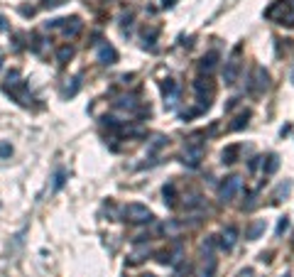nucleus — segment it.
I'll use <instances>...</instances> for the list:
<instances>
[{"mask_svg":"<svg viewBox=\"0 0 294 277\" xmlns=\"http://www.w3.org/2000/svg\"><path fill=\"white\" fill-rule=\"evenodd\" d=\"M290 231V216H282L280 221H277V228H275V236H285Z\"/></svg>","mask_w":294,"mask_h":277,"instance_id":"obj_20","label":"nucleus"},{"mask_svg":"<svg viewBox=\"0 0 294 277\" xmlns=\"http://www.w3.org/2000/svg\"><path fill=\"white\" fill-rule=\"evenodd\" d=\"M265 15L270 17V20H275L277 25H294V7L290 5V0H280V2H275L272 7H267L265 10Z\"/></svg>","mask_w":294,"mask_h":277,"instance_id":"obj_3","label":"nucleus"},{"mask_svg":"<svg viewBox=\"0 0 294 277\" xmlns=\"http://www.w3.org/2000/svg\"><path fill=\"white\" fill-rule=\"evenodd\" d=\"M98 62H101V64H115V62H118L115 47L108 44V42H101V44H98Z\"/></svg>","mask_w":294,"mask_h":277,"instance_id":"obj_12","label":"nucleus"},{"mask_svg":"<svg viewBox=\"0 0 294 277\" xmlns=\"http://www.w3.org/2000/svg\"><path fill=\"white\" fill-rule=\"evenodd\" d=\"M123 216H125V221H133V223H149L154 218L152 211L143 204H128L123 208Z\"/></svg>","mask_w":294,"mask_h":277,"instance_id":"obj_6","label":"nucleus"},{"mask_svg":"<svg viewBox=\"0 0 294 277\" xmlns=\"http://www.w3.org/2000/svg\"><path fill=\"white\" fill-rule=\"evenodd\" d=\"M270 86V74L262 69V67H255L253 69V79H250V93H262L265 88Z\"/></svg>","mask_w":294,"mask_h":277,"instance_id":"obj_8","label":"nucleus"},{"mask_svg":"<svg viewBox=\"0 0 294 277\" xmlns=\"http://www.w3.org/2000/svg\"><path fill=\"white\" fill-rule=\"evenodd\" d=\"M64 0H44V7H57V5H62Z\"/></svg>","mask_w":294,"mask_h":277,"instance_id":"obj_27","label":"nucleus"},{"mask_svg":"<svg viewBox=\"0 0 294 277\" xmlns=\"http://www.w3.org/2000/svg\"><path fill=\"white\" fill-rule=\"evenodd\" d=\"M282 277H290V273H285V275H282Z\"/></svg>","mask_w":294,"mask_h":277,"instance_id":"obj_31","label":"nucleus"},{"mask_svg":"<svg viewBox=\"0 0 294 277\" xmlns=\"http://www.w3.org/2000/svg\"><path fill=\"white\" fill-rule=\"evenodd\" d=\"M290 189H292V182H285V184H280V187L275 189V194H272V197H275V201H282L280 197H282V194H290Z\"/></svg>","mask_w":294,"mask_h":277,"instance_id":"obj_23","label":"nucleus"},{"mask_svg":"<svg viewBox=\"0 0 294 277\" xmlns=\"http://www.w3.org/2000/svg\"><path fill=\"white\" fill-rule=\"evenodd\" d=\"M201 155H204V145L201 142H186V150H184V164L189 167H196L201 162Z\"/></svg>","mask_w":294,"mask_h":277,"instance_id":"obj_9","label":"nucleus"},{"mask_svg":"<svg viewBox=\"0 0 294 277\" xmlns=\"http://www.w3.org/2000/svg\"><path fill=\"white\" fill-rule=\"evenodd\" d=\"M162 91H164V106L172 111V108L177 106V98H179V86H177V81H172V79L162 81Z\"/></svg>","mask_w":294,"mask_h":277,"instance_id":"obj_10","label":"nucleus"},{"mask_svg":"<svg viewBox=\"0 0 294 277\" xmlns=\"http://www.w3.org/2000/svg\"><path fill=\"white\" fill-rule=\"evenodd\" d=\"M115 108H120V111H138V98L135 96H120L115 101Z\"/></svg>","mask_w":294,"mask_h":277,"instance_id":"obj_14","label":"nucleus"},{"mask_svg":"<svg viewBox=\"0 0 294 277\" xmlns=\"http://www.w3.org/2000/svg\"><path fill=\"white\" fill-rule=\"evenodd\" d=\"M235 240H238V228L235 226H228L220 236V248L223 250H233L235 248Z\"/></svg>","mask_w":294,"mask_h":277,"instance_id":"obj_13","label":"nucleus"},{"mask_svg":"<svg viewBox=\"0 0 294 277\" xmlns=\"http://www.w3.org/2000/svg\"><path fill=\"white\" fill-rule=\"evenodd\" d=\"M72 57H74V49H72V47H62V49L57 52V59H59V62H69Z\"/></svg>","mask_w":294,"mask_h":277,"instance_id":"obj_25","label":"nucleus"},{"mask_svg":"<svg viewBox=\"0 0 294 277\" xmlns=\"http://www.w3.org/2000/svg\"><path fill=\"white\" fill-rule=\"evenodd\" d=\"M214 236L204 243L201 248V268H199V277H214L216 275V268H219V260H216V253H214Z\"/></svg>","mask_w":294,"mask_h":277,"instance_id":"obj_2","label":"nucleus"},{"mask_svg":"<svg viewBox=\"0 0 294 277\" xmlns=\"http://www.w3.org/2000/svg\"><path fill=\"white\" fill-rule=\"evenodd\" d=\"M78 88H81V76H74L72 86H67V88H64V96H67V98H72V96L78 93Z\"/></svg>","mask_w":294,"mask_h":277,"instance_id":"obj_19","label":"nucleus"},{"mask_svg":"<svg viewBox=\"0 0 294 277\" xmlns=\"http://www.w3.org/2000/svg\"><path fill=\"white\" fill-rule=\"evenodd\" d=\"M248 118H250V111H243V113L235 118V123H233V130H240V128H245V125H248Z\"/></svg>","mask_w":294,"mask_h":277,"instance_id":"obj_21","label":"nucleus"},{"mask_svg":"<svg viewBox=\"0 0 294 277\" xmlns=\"http://www.w3.org/2000/svg\"><path fill=\"white\" fill-rule=\"evenodd\" d=\"M238 155H240V145H230V147H225V150H223V155H220V157H223V162H225V164H233V162L238 159Z\"/></svg>","mask_w":294,"mask_h":277,"instance_id":"obj_16","label":"nucleus"},{"mask_svg":"<svg viewBox=\"0 0 294 277\" xmlns=\"http://www.w3.org/2000/svg\"><path fill=\"white\" fill-rule=\"evenodd\" d=\"M64 182H67V172L64 169H57V174H54V192H59L64 187Z\"/></svg>","mask_w":294,"mask_h":277,"instance_id":"obj_22","label":"nucleus"},{"mask_svg":"<svg viewBox=\"0 0 294 277\" xmlns=\"http://www.w3.org/2000/svg\"><path fill=\"white\" fill-rule=\"evenodd\" d=\"M240 187H243V179H240L238 174L228 177V179H225V182L220 184V189H219L220 201H233V199H235V194L240 192Z\"/></svg>","mask_w":294,"mask_h":277,"instance_id":"obj_7","label":"nucleus"},{"mask_svg":"<svg viewBox=\"0 0 294 277\" xmlns=\"http://www.w3.org/2000/svg\"><path fill=\"white\" fill-rule=\"evenodd\" d=\"M238 277H255V275H253V270H250V268H245V270H240V273H238Z\"/></svg>","mask_w":294,"mask_h":277,"instance_id":"obj_28","label":"nucleus"},{"mask_svg":"<svg viewBox=\"0 0 294 277\" xmlns=\"http://www.w3.org/2000/svg\"><path fill=\"white\" fill-rule=\"evenodd\" d=\"M196 93H199V101H204V106H211V96H214V83L209 79H196L194 83Z\"/></svg>","mask_w":294,"mask_h":277,"instance_id":"obj_11","label":"nucleus"},{"mask_svg":"<svg viewBox=\"0 0 294 277\" xmlns=\"http://www.w3.org/2000/svg\"><path fill=\"white\" fill-rule=\"evenodd\" d=\"M277 167H280V157H277V155H267V159H262V172H265V174L277 172Z\"/></svg>","mask_w":294,"mask_h":277,"instance_id":"obj_17","label":"nucleus"},{"mask_svg":"<svg viewBox=\"0 0 294 277\" xmlns=\"http://www.w3.org/2000/svg\"><path fill=\"white\" fill-rule=\"evenodd\" d=\"M216 59H219V54H216V52H209V54L199 62V69L206 71V74H211V71L216 69Z\"/></svg>","mask_w":294,"mask_h":277,"instance_id":"obj_15","label":"nucleus"},{"mask_svg":"<svg viewBox=\"0 0 294 277\" xmlns=\"http://www.w3.org/2000/svg\"><path fill=\"white\" fill-rule=\"evenodd\" d=\"M2 91H5L7 96H12L20 106H30V103H32V93H30V88L20 81V74H17V71H10V74H7V79H5V83H2Z\"/></svg>","mask_w":294,"mask_h":277,"instance_id":"obj_1","label":"nucleus"},{"mask_svg":"<svg viewBox=\"0 0 294 277\" xmlns=\"http://www.w3.org/2000/svg\"><path fill=\"white\" fill-rule=\"evenodd\" d=\"M240 47H235L233 49V54L228 57V62H225V69H223V81L228 83V86H233L235 81H238V74H240Z\"/></svg>","mask_w":294,"mask_h":277,"instance_id":"obj_5","label":"nucleus"},{"mask_svg":"<svg viewBox=\"0 0 294 277\" xmlns=\"http://www.w3.org/2000/svg\"><path fill=\"white\" fill-rule=\"evenodd\" d=\"M164 204L167 206H174V184H167L164 187Z\"/></svg>","mask_w":294,"mask_h":277,"instance_id":"obj_24","label":"nucleus"},{"mask_svg":"<svg viewBox=\"0 0 294 277\" xmlns=\"http://www.w3.org/2000/svg\"><path fill=\"white\" fill-rule=\"evenodd\" d=\"M174 2H177V0H162V5H164V7H172Z\"/></svg>","mask_w":294,"mask_h":277,"instance_id":"obj_29","label":"nucleus"},{"mask_svg":"<svg viewBox=\"0 0 294 277\" xmlns=\"http://www.w3.org/2000/svg\"><path fill=\"white\" fill-rule=\"evenodd\" d=\"M81 27H83V22H81V17H62V20H52V22H47V30H62V35L64 37H76L78 32H81Z\"/></svg>","mask_w":294,"mask_h":277,"instance_id":"obj_4","label":"nucleus"},{"mask_svg":"<svg viewBox=\"0 0 294 277\" xmlns=\"http://www.w3.org/2000/svg\"><path fill=\"white\" fill-rule=\"evenodd\" d=\"M265 231V218H260V221H255L250 228H248V240H255V238H260V233Z\"/></svg>","mask_w":294,"mask_h":277,"instance_id":"obj_18","label":"nucleus"},{"mask_svg":"<svg viewBox=\"0 0 294 277\" xmlns=\"http://www.w3.org/2000/svg\"><path fill=\"white\" fill-rule=\"evenodd\" d=\"M10 155H12L10 142H0V157H10Z\"/></svg>","mask_w":294,"mask_h":277,"instance_id":"obj_26","label":"nucleus"},{"mask_svg":"<svg viewBox=\"0 0 294 277\" xmlns=\"http://www.w3.org/2000/svg\"><path fill=\"white\" fill-rule=\"evenodd\" d=\"M143 277H154V275H149V273H147V275H143Z\"/></svg>","mask_w":294,"mask_h":277,"instance_id":"obj_30","label":"nucleus"}]
</instances>
